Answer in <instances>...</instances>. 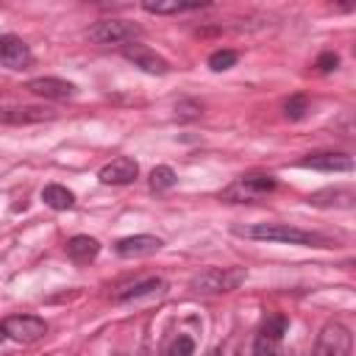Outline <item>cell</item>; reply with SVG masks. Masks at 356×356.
<instances>
[{
    "instance_id": "6da1fadb",
    "label": "cell",
    "mask_w": 356,
    "mask_h": 356,
    "mask_svg": "<svg viewBox=\"0 0 356 356\" xmlns=\"http://www.w3.org/2000/svg\"><path fill=\"white\" fill-rule=\"evenodd\" d=\"M236 234L250 236V239H261V242H286V245H309V248L325 245V239L320 234L289 225V222H259L250 228H236Z\"/></svg>"
},
{
    "instance_id": "7a4b0ae2",
    "label": "cell",
    "mask_w": 356,
    "mask_h": 356,
    "mask_svg": "<svg viewBox=\"0 0 356 356\" xmlns=\"http://www.w3.org/2000/svg\"><path fill=\"white\" fill-rule=\"evenodd\" d=\"M275 189V178L267 175V172H248L242 178H236L231 186L222 189V200H231V203H253V200H261L264 195H270Z\"/></svg>"
},
{
    "instance_id": "3957f363",
    "label": "cell",
    "mask_w": 356,
    "mask_h": 356,
    "mask_svg": "<svg viewBox=\"0 0 356 356\" xmlns=\"http://www.w3.org/2000/svg\"><path fill=\"white\" fill-rule=\"evenodd\" d=\"M242 281H245V270L239 267H209L192 278V289L203 295H214V292H231Z\"/></svg>"
},
{
    "instance_id": "277c9868",
    "label": "cell",
    "mask_w": 356,
    "mask_h": 356,
    "mask_svg": "<svg viewBox=\"0 0 356 356\" xmlns=\"http://www.w3.org/2000/svg\"><path fill=\"white\" fill-rule=\"evenodd\" d=\"M312 356H350V331L348 325L331 320L320 328Z\"/></svg>"
},
{
    "instance_id": "5b68a950",
    "label": "cell",
    "mask_w": 356,
    "mask_h": 356,
    "mask_svg": "<svg viewBox=\"0 0 356 356\" xmlns=\"http://www.w3.org/2000/svg\"><path fill=\"white\" fill-rule=\"evenodd\" d=\"M139 33V25L125 19H100L89 28V39L95 44H131Z\"/></svg>"
},
{
    "instance_id": "8992f818",
    "label": "cell",
    "mask_w": 356,
    "mask_h": 356,
    "mask_svg": "<svg viewBox=\"0 0 356 356\" xmlns=\"http://www.w3.org/2000/svg\"><path fill=\"white\" fill-rule=\"evenodd\" d=\"M286 317L284 314H273L267 317V323L261 325V331L256 334L253 342V356H281V339L286 334Z\"/></svg>"
},
{
    "instance_id": "52a82bcc",
    "label": "cell",
    "mask_w": 356,
    "mask_h": 356,
    "mask_svg": "<svg viewBox=\"0 0 356 356\" xmlns=\"http://www.w3.org/2000/svg\"><path fill=\"white\" fill-rule=\"evenodd\" d=\"M3 331L6 337H11L14 342H22V345H31L36 339H42L47 334V323L36 314H14L3 323Z\"/></svg>"
},
{
    "instance_id": "ba28073f",
    "label": "cell",
    "mask_w": 356,
    "mask_h": 356,
    "mask_svg": "<svg viewBox=\"0 0 356 356\" xmlns=\"http://www.w3.org/2000/svg\"><path fill=\"white\" fill-rule=\"evenodd\" d=\"M122 56H125L134 67H139V70H145V72H150V75H167V72H170V64H167L156 50H150L147 44L131 42V44L122 47Z\"/></svg>"
},
{
    "instance_id": "9c48e42d",
    "label": "cell",
    "mask_w": 356,
    "mask_h": 356,
    "mask_svg": "<svg viewBox=\"0 0 356 356\" xmlns=\"http://www.w3.org/2000/svg\"><path fill=\"white\" fill-rule=\"evenodd\" d=\"M136 175H139V164H136L131 156H117V159H111L108 164H103L100 172H97V178H100L103 184H108V186L134 184Z\"/></svg>"
},
{
    "instance_id": "30bf717a",
    "label": "cell",
    "mask_w": 356,
    "mask_h": 356,
    "mask_svg": "<svg viewBox=\"0 0 356 356\" xmlns=\"http://www.w3.org/2000/svg\"><path fill=\"white\" fill-rule=\"evenodd\" d=\"M33 56H31V47L14 36V33H3L0 36V64L8 67V70H25L31 67Z\"/></svg>"
},
{
    "instance_id": "8fae6325",
    "label": "cell",
    "mask_w": 356,
    "mask_h": 356,
    "mask_svg": "<svg viewBox=\"0 0 356 356\" xmlns=\"http://www.w3.org/2000/svg\"><path fill=\"white\" fill-rule=\"evenodd\" d=\"M161 239L159 236H150V234H136V236H125L114 245L117 256H125V259H136V256H150L156 250H161Z\"/></svg>"
},
{
    "instance_id": "7c38bea8",
    "label": "cell",
    "mask_w": 356,
    "mask_h": 356,
    "mask_svg": "<svg viewBox=\"0 0 356 356\" xmlns=\"http://www.w3.org/2000/svg\"><path fill=\"white\" fill-rule=\"evenodd\" d=\"M28 89L33 95L44 97V100H64V97H72L75 95V83H70L64 78H50V75L28 81Z\"/></svg>"
},
{
    "instance_id": "4fadbf2b",
    "label": "cell",
    "mask_w": 356,
    "mask_h": 356,
    "mask_svg": "<svg viewBox=\"0 0 356 356\" xmlns=\"http://www.w3.org/2000/svg\"><path fill=\"white\" fill-rule=\"evenodd\" d=\"M303 167H312V170H325V172H348L353 170V161L342 153H317V156H309L300 161Z\"/></svg>"
},
{
    "instance_id": "5bb4252c",
    "label": "cell",
    "mask_w": 356,
    "mask_h": 356,
    "mask_svg": "<svg viewBox=\"0 0 356 356\" xmlns=\"http://www.w3.org/2000/svg\"><path fill=\"white\" fill-rule=\"evenodd\" d=\"M97 253H100V242H97L95 236L78 234V236H72V239L67 242V256H70L72 261H78V264L92 261Z\"/></svg>"
},
{
    "instance_id": "9a60e30c",
    "label": "cell",
    "mask_w": 356,
    "mask_h": 356,
    "mask_svg": "<svg viewBox=\"0 0 356 356\" xmlns=\"http://www.w3.org/2000/svg\"><path fill=\"white\" fill-rule=\"evenodd\" d=\"M309 203H314V206H337V209H350V206H353V189H350V186L320 189V192L309 195Z\"/></svg>"
},
{
    "instance_id": "2e32d148",
    "label": "cell",
    "mask_w": 356,
    "mask_h": 356,
    "mask_svg": "<svg viewBox=\"0 0 356 356\" xmlns=\"http://www.w3.org/2000/svg\"><path fill=\"white\" fill-rule=\"evenodd\" d=\"M3 122H14V125H25V122H42V120H53V111L39 108V106H22V108H6L0 111Z\"/></svg>"
},
{
    "instance_id": "e0dca14e",
    "label": "cell",
    "mask_w": 356,
    "mask_h": 356,
    "mask_svg": "<svg viewBox=\"0 0 356 356\" xmlns=\"http://www.w3.org/2000/svg\"><path fill=\"white\" fill-rule=\"evenodd\" d=\"M42 200L50 206V209H72V203H75V195L67 189V186H61V184H47L44 189H42Z\"/></svg>"
},
{
    "instance_id": "ac0fdd59",
    "label": "cell",
    "mask_w": 356,
    "mask_h": 356,
    "mask_svg": "<svg viewBox=\"0 0 356 356\" xmlns=\"http://www.w3.org/2000/svg\"><path fill=\"white\" fill-rule=\"evenodd\" d=\"M203 3H178V0H170V3H142V8L147 14H181V11H195L200 8Z\"/></svg>"
},
{
    "instance_id": "d6986e66",
    "label": "cell",
    "mask_w": 356,
    "mask_h": 356,
    "mask_svg": "<svg viewBox=\"0 0 356 356\" xmlns=\"http://www.w3.org/2000/svg\"><path fill=\"white\" fill-rule=\"evenodd\" d=\"M153 289H156V292H159V289H164V281H159V278H147V281H142V284H134V286H128V289L117 292V300L142 298V295H150Z\"/></svg>"
},
{
    "instance_id": "ffe728a7",
    "label": "cell",
    "mask_w": 356,
    "mask_h": 356,
    "mask_svg": "<svg viewBox=\"0 0 356 356\" xmlns=\"http://www.w3.org/2000/svg\"><path fill=\"white\" fill-rule=\"evenodd\" d=\"M175 181H178L175 172H172V167H167V164H159V167H153V172H150V186H153L156 192L172 189Z\"/></svg>"
},
{
    "instance_id": "44dd1931",
    "label": "cell",
    "mask_w": 356,
    "mask_h": 356,
    "mask_svg": "<svg viewBox=\"0 0 356 356\" xmlns=\"http://www.w3.org/2000/svg\"><path fill=\"white\" fill-rule=\"evenodd\" d=\"M167 356H192L195 353V339L189 334H175L170 342H167Z\"/></svg>"
},
{
    "instance_id": "7402d4cb",
    "label": "cell",
    "mask_w": 356,
    "mask_h": 356,
    "mask_svg": "<svg viewBox=\"0 0 356 356\" xmlns=\"http://www.w3.org/2000/svg\"><path fill=\"white\" fill-rule=\"evenodd\" d=\"M234 64H236V53H234V50H214V53L209 56V67H211L214 72L231 70Z\"/></svg>"
},
{
    "instance_id": "603a6c76",
    "label": "cell",
    "mask_w": 356,
    "mask_h": 356,
    "mask_svg": "<svg viewBox=\"0 0 356 356\" xmlns=\"http://www.w3.org/2000/svg\"><path fill=\"white\" fill-rule=\"evenodd\" d=\"M284 108H286V117H289V120H298V117H303V111H306V97L295 95V97L286 100Z\"/></svg>"
},
{
    "instance_id": "cb8c5ba5",
    "label": "cell",
    "mask_w": 356,
    "mask_h": 356,
    "mask_svg": "<svg viewBox=\"0 0 356 356\" xmlns=\"http://www.w3.org/2000/svg\"><path fill=\"white\" fill-rule=\"evenodd\" d=\"M337 64H339V56H337V53H323V56L314 61V67H317L320 72H331V70H337Z\"/></svg>"
},
{
    "instance_id": "d4e9b609",
    "label": "cell",
    "mask_w": 356,
    "mask_h": 356,
    "mask_svg": "<svg viewBox=\"0 0 356 356\" xmlns=\"http://www.w3.org/2000/svg\"><path fill=\"white\" fill-rule=\"evenodd\" d=\"M6 339V331H3V323H0V342Z\"/></svg>"
},
{
    "instance_id": "484cf974",
    "label": "cell",
    "mask_w": 356,
    "mask_h": 356,
    "mask_svg": "<svg viewBox=\"0 0 356 356\" xmlns=\"http://www.w3.org/2000/svg\"><path fill=\"white\" fill-rule=\"evenodd\" d=\"M206 356H222V353H220V350H209Z\"/></svg>"
},
{
    "instance_id": "4316f807",
    "label": "cell",
    "mask_w": 356,
    "mask_h": 356,
    "mask_svg": "<svg viewBox=\"0 0 356 356\" xmlns=\"http://www.w3.org/2000/svg\"><path fill=\"white\" fill-rule=\"evenodd\" d=\"M114 356H125V353H114Z\"/></svg>"
},
{
    "instance_id": "83f0119b",
    "label": "cell",
    "mask_w": 356,
    "mask_h": 356,
    "mask_svg": "<svg viewBox=\"0 0 356 356\" xmlns=\"http://www.w3.org/2000/svg\"><path fill=\"white\" fill-rule=\"evenodd\" d=\"M142 356H147V353H142Z\"/></svg>"
}]
</instances>
